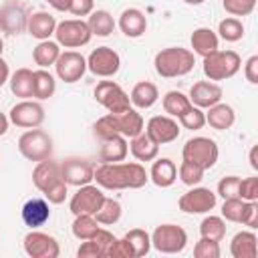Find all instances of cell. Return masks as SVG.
Instances as JSON below:
<instances>
[{
	"instance_id": "cell-8",
	"label": "cell",
	"mask_w": 258,
	"mask_h": 258,
	"mask_svg": "<svg viewBox=\"0 0 258 258\" xmlns=\"http://www.w3.org/2000/svg\"><path fill=\"white\" fill-rule=\"evenodd\" d=\"M187 234L177 224H161L151 234V246L161 254H177L185 248Z\"/></svg>"
},
{
	"instance_id": "cell-23",
	"label": "cell",
	"mask_w": 258,
	"mask_h": 258,
	"mask_svg": "<svg viewBox=\"0 0 258 258\" xmlns=\"http://www.w3.org/2000/svg\"><path fill=\"white\" fill-rule=\"evenodd\" d=\"M50 218V210H48V202L46 200H40V198H32L28 200L24 206H22V220L26 226H30L32 230L34 228H40L48 222Z\"/></svg>"
},
{
	"instance_id": "cell-32",
	"label": "cell",
	"mask_w": 258,
	"mask_h": 258,
	"mask_svg": "<svg viewBox=\"0 0 258 258\" xmlns=\"http://www.w3.org/2000/svg\"><path fill=\"white\" fill-rule=\"evenodd\" d=\"M129 99H131V105L133 107H137V109H149V107H153L157 103L159 91H157V87L153 83L141 81V83H137L131 89V97Z\"/></svg>"
},
{
	"instance_id": "cell-26",
	"label": "cell",
	"mask_w": 258,
	"mask_h": 258,
	"mask_svg": "<svg viewBox=\"0 0 258 258\" xmlns=\"http://www.w3.org/2000/svg\"><path fill=\"white\" fill-rule=\"evenodd\" d=\"M230 254L234 258H256L258 238L254 232H238L230 242Z\"/></svg>"
},
{
	"instance_id": "cell-53",
	"label": "cell",
	"mask_w": 258,
	"mask_h": 258,
	"mask_svg": "<svg viewBox=\"0 0 258 258\" xmlns=\"http://www.w3.org/2000/svg\"><path fill=\"white\" fill-rule=\"evenodd\" d=\"M8 79H10V69H8V62L0 56V87L4 85V83H8Z\"/></svg>"
},
{
	"instance_id": "cell-56",
	"label": "cell",
	"mask_w": 258,
	"mask_h": 258,
	"mask_svg": "<svg viewBox=\"0 0 258 258\" xmlns=\"http://www.w3.org/2000/svg\"><path fill=\"white\" fill-rule=\"evenodd\" d=\"M256 151H258V147L254 145V147L250 149V165H252L254 169H258V161H256Z\"/></svg>"
},
{
	"instance_id": "cell-39",
	"label": "cell",
	"mask_w": 258,
	"mask_h": 258,
	"mask_svg": "<svg viewBox=\"0 0 258 258\" xmlns=\"http://www.w3.org/2000/svg\"><path fill=\"white\" fill-rule=\"evenodd\" d=\"M189 97H185L181 91H169L163 97V111L169 117H179L187 107H189Z\"/></svg>"
},
{
	"instance_id": "cell-54",
	"label": "cell",
	"mask_w": 258,
	"mask_h": 258,
	"mask_svg": "<svg viewBox=\"0 0 258 258\" xmlns=\"http://www.w3.org/2000/svg\"><path fill=\"white\" fill-rule=\"evenodd\" d=\"M54 10H60V12H64V10H69V4H71V0H46Z\"/></svg>"
},
{
	"instance_id": "cell-14",
	"label": "cell",
	"mask_w": 258,
	"mask_h": 258,
	"mask_svg": "<svg viewBox=\"0 0 258 258\" xmlns=\"http://www.w3.org/2000/svg\"><path fill=\"white\" fill-rule=\"evenodd\" d=\"M24 252L30 258H58L60 254V246L56 242L54 236L32 230L24 236Z\"/></svg>"
},
{
	"instance_id": "cell-41",
	"label": "cell",
	"mask_w": 258,
	"mask_h": 258,
	"mask_svg": "<svg viewBox=\"0 0 258 258\" xmlns=\"http://www.w3.org/2000/svg\"><path fill=\"white\" fill-rule=\"evenodd\" d=\"M218 32H220V38H224L226 42H236L244 36V24L236 16H230V18L220 20Z\"/></svg>"
},
{
	"instance_id": "cell-16",
	"label": "cell",
	"mask_w": 258,
	"mask_h": 258,
	"mask_svg": "<svg viewBox=\"0 0 258 258\" xmlns=\"http://www.w3.org/2000/svg\"><path fill=\"white\" fill-rule=\"evenodd\" d=\"M8 119H10V123H14L16 127L34 129V127H40V125H42V121H44V109H42V105L36 103V101L22 99L20 103H16V105L10 109Z\"/></svg>"
},
{
	"instance_id": "cell-2",
	"label": "cell",
	"mask_w": 258,
	"mask_h": 258,
	"mask_svg": "<svg viewBox=\"0 0 258 258\" xmlns=\"http://www.w3.org/2000/svg\"><path fill=\"white\" fill-rule=\"evenodd\" d=\"M95 135L103 141L113 135H123V137H135L143 131V117L131 107L121 113H107L95 123Z\"/></svg>"
},
{
	"instance_id": "cell-28",
	"label": "cell",
	"mask_w": 258,
	"mask_h": 258,
	"mask_svg": "<svg viewBox=\"0 0 258 258\" xmlns=\"http://www.w3.org/2000/svg\"><path fill=\"white\" fill-rule=\"evenodd\" d=\"M236 121V113L230 105L226 103H216L212 107H208V113H206V123L218 131H224V129H230Z\"/></svg>"
},
{
	"instance_id": "cell-36",
	"label": "cell",
	"mask_w": 258,
	"mask_h": 258,
	"mask_svg": "<svg viewBox=\"0 0 258 258\" xmlns=\"http://www.w3.org/2000/svg\"><path fill=\"white\" fill-rule=\"evenodd\" d=\"M54 91H56L54 77L44 69L34 71V97L44 101V99H50L54 95Z\"/></svg>"
},
{
	"instance_id": "cell-46",
	"label": "cell",
	"mask_w": 258,
	"mask_h": 258,
	"mask_svg": "<svg viewBox=\"0 0 258 258\" xmlns=\"http://www.w3.org/2000/svg\"><path fill=\"white\" fill-rule=\"evenodd\" d=\"M222 6L232 16H248L252 14L256 0H222Z\"/></svg>"
},
{
	"instance_id": "cell-49",
	"label": "cell",
	"mask_w": 258,
	"mask_h": 258,
	"mask_svg": "<svg viewBox=\"0 0 258 258\" xmlns=\"http://www.w3.org/2000/svg\"><path fill=\"white\" fill-rule=\"evenodd\" d=\"M77 256L79 258H103V252L93 240H83V244L77 250Z\"/></svg>"
},
{
	"instance_id": "cell-27",
	"label": "cell",
	"mask_w": 258,
	"mask_h": 258,
	"mask_svg": "<svg viewBox=\"0 0 258 258\" xmlns=\"http://www.w3.org/2000/svg\"><path fill=\"white\" fill-rule=\"evenodd\" d=\"M191 48H194V52L196 54H200V56H208V54H212L214 50H218V44H220V38H218V34L212 30V28H206V26H202V28H196L194 32H191Z\"/></svg>"
},
{
	"instance_id": "cell-37",
	"label": "cell",
	"mask_w": 258,
	"mask_h": 258,
	"mask_svg": "<svg viewBox=\"0 0 258 258\" xmlns=\"http://www.w3.org/2000/svg\"><path fill=\"white\" fill-rule=\"evenodd\" d=\"M123 238L129 242V246H131L135 258H141V256H145V254L151 250V236H149L145 230H141V228L129 230Z\"/></svg>"
},
{
	"instance_id": "cell-58",
	"label": "cell",
	"mask_w": 258,
	"mask_h": 258,
	"mask_svg": "<svg viewBox=\"0 0 258 258\" xmlns=\"http://www.w3.org/2000/svg\"><path fill=\"white\" fill-rule=\"evenodd\" d=\"M2 50H4V40H2V36H0V56H2Z\"/></svg>"
},
{
	"instance_id": "cell-29",
	"label": "cell",
	"mask_w": 258,
	"mask_h": 258,
	"mask_svg": "<svg viewBox=\"0 0 258 258\" xmlns=\"http://www.w3.org/2000/svg\"><path fill=\"white\" fill-rule=\"evenodd\" d=\"M127 151H129V145L125 141L123 135H113L109 139H103V145H101V161L103 163H117V161H123L127 157Z\"/></svg>"
},
{
	"instance_id": "cell-44",
	"label": "cell",
	"mask_w": 258,
	"mask_h": 258,
	"mask_svg": "<svg viewBox=\"0 0 258 258\" xmlns=\"http://www.w3.org/2000/svg\"><path fill=\"white\" fill-rule=\"evenodd\" d=\"M216 196H222L224 200L240 198V177L238 175H226V177H222L220 183H218V194Z\"/></svg>"
},
{
	"instance_id": "cell-24",
	"label": "cell",
	"mask_w": 258,
	"mask_h": 258,
	"mask_svg": "<svg viewBox=\"0 0 258 258\" xmlns=\"http://www.w3.org/2000/svg\"><path fill=\"white\" fill-rule=\"evenodd\" d=\"M54 28H56V18L48 12H34L28 16V22H26V30L30 36L38 38V40H48L50 34H54Z\"/></svg>"
},
{
	"instance_id": "cell-30",
	"label": "cell",
	"mask_w": 258,
	"mask_h": 258,
	"mask_svg": "<svg viewBox=\"0 0 258 258\" xmlns=\"http://www.w3.org/2000/svg\"><path fill=\"white\" fill-rule=\"evenodd\" d=\"M10 91L20 97V99H30L34 97V71L30 69H18L10 75L8 79Z\"/></svg>"
},
{
	"instance_id": "cell-34",
	"label": "cell",
	"mask_w": 258,
	"mask_h": 258,
	"mask_svg": "<svg viewBox=\"0 0 258 258\" xmlns=\"http://www.w3.org/2000/svg\"><path fill=\"white\" fill-rule=\"evenodd\" d=\"M87 24L91 34H97V36H109L115 30V20L107 10H93L89 14Z\"/></svg>"
},
{
	"instance_id": "cell-45",
	"label": "cell",
	"mask_w": 258,
	"mask_h": 258,
	"mask_svg": "<svg viewBox=\"0 0 258 258\" xmlns=\"http://www.w3.org/2000/svg\"><path fill=\"white\" fill-rule=\"evenodd\" d=\"M194 256L196 258H220V242L202 236L200 242L194 246Z\"/></svg>"
},
{
	"instance_id": "cell-4",
	"label": "cell",
	"mask_w": 258,
	"mask_h": 258,
	"mask_svg": "<svg viewBox=\"0 0 258 258\" xmlns=\"http://www.w3.org/2000/svg\"><path fill=\"white\" fill-rule=\"evenodd\" d=\"M196 64V56L191 50L181 48V46H167L159 50L153 58L155 73L163 79H173V77H183L187 75Z\"/></svg>"
},
{
	"instance_id": "cell-19",
	"label": "cell",
	"mask_w": 258,
	"mask_h": 258,
	"mask_svg": "<svg viewBox=\"0 0 258 258\" xmlns=\"http://www.w3.org/2000/svg\"><path fill=\"white\" fill-rule=\"evenodd\" d=\"M93 173H95L93 163L87 159H81V157H71V159H64L60 163V177L64 179L67 185L81 187L85 183H91Z\"/></svg>"
},
{
	"instance_id": "cell-38",
	"label": "cell",
	"mask_w": 258,
	"mask_h": 258,
	"mask_svg": "<svg viewBox=\"0 0 258 258\" xmlns=\"http://www.w3.org/2000/svg\"><path fill=\"white\" fill-rule=\"evenodd\" d=\"M200 234L204 238L222 242L224 236H226V222L220 216H206L202 220V224H200Z\"/></svg>"
},
{
	"instance_id": "cell-3",
	"label": "cell",
	"mask_w": 258,
	"mask_h": 258,
	"mask_svg": "<svg viewBox=\"0 0 258 258\" xmlns=\"http://www.w3.org/2000/svg\"><path fill=\"white\" fill-rule=\"evenodd\" d=\"M32 183L38 191L44 194L48 204H62L67 200V183L60 177V165L56 161L42 159L32 171Z\"/></svg>"
},
{
	"instance_id": "cell-12",
	"label": "cell",
	"mask_w": 258,
	"mask_h": 258,
	"mask_svg": "<svg viewBox=\"0 0 258 258\" xmlns=\"http://www.w3.org/2000/svg\"><path fill=\"white\" fill-rule=\"evenodd\" d=\"M87 69H89L95 77H103V79L113 77V75H117V71L121 69V56H119L113 48H109V46H99V48H95V50L89 54V58H87Z\"/></svg>"
},
{
	"instance_id": "cell-6",
	"label": "cell",
	"mask_w": 258,
	"mask_h": 258,
	"mask_svg": "<svg viewBox=\"0 0 258 258\" xmlns=\"http://www.w3.org/2000/svg\"><path fill=\"white\" fill-rule=\"evenodd\" d=\"M18 151L24 159L28 161H42V159H48L50 153H52V139L46 131L34 127V129H28L20 135L18 139Z\"/></svg>"
},
{
	"instance_id": "cell-40",
	"label": "cell",
	"mask_w": 258,
	"mask_h": 258,
	"mask_svg": "<svg viewBox=\"0 0 258 258\" xmlns=\"http://www.w3.org/2000/svg\"><path fill=\"white\" fill-rule=\"evenodd\" d=\"M121 204L117 202V200H113V198H105V202H103V206L99 208V212L95 214V220L99 222V224H105V226H113V224H117L119 222V218H121Z\"/></svg>"
},
{
	"instance_id": "cell-35",
	"label": "cell",
	"mask_w": 258,
	"mask_h": 258,
	"mask_svg": "<svg viewBox=\"0 0 258 258\" xmlns=\"http://www.w3.org/2000/svg\"><path fill=\"white\" fill-rule=\"evenodd\" d=\"M71 230H73L75 238L89 240V238H93L99 232V222L91 214H79V216H75V222H73Z\"/></svg>"
},
{
	"instance_id": "cell-52",
	"label": "cell",
	"mask_w": 258,
	"mask_h": 258,
	"mask_svg": "<svg viewBox=\"0 0 258 258\" xmlns=\"http://www.w3.org/2000/svg\"><path fill=\"white\" fill-rule=\"evenodd\" d=\"M244 75L252 85H258V56H250L244 64Z\"/></svg>"
},
{
	"instance_id": "cell-17",
	"label": "cell",
	"mask_w": 258,
	"mask_h": 258,
	"mask_svg": "<svg viewBox=\"0 0 258 258\" xmlns=\"http://www.w3.org/2000/svg\"><path fill=\"white\" fill-rule=\"evenodd\" d=\"M56 75L64 83H77L87 71V58L77 50H64L58 54L56 62Z\"/></svg>"
},
{
	"instance_id": "cell-11",
	"label": "cell",
	"mask_w": 258,
	"mask_h": 258,
	"mask_svg": "<svg viewBox=\"0 0 258 258\" xmlns=\"http://www.w3.org/2000/svg\"><path fill=\"white\" fill-rule=\"evenodd\" d=\"M222 218L234 224H242L248 228H258V206L256 202H246L242 198L224 200Z\"/></svg>"
},
{
	"instance_id": "cell-43",
	"label": "cell",
	"mask_w": 258,
	"mask_h": 258,
	"mask_svg": "<svg viewBox=\"0 0 258 258\" xmlns=\"http://www.w3.org/2000/svg\"><path fill=\"white\" fill-rule=\"evenodd\" d=\"M179 179L185 183V185H198L202 179H204V169L187 159L181 161L179 165Z\"/></svg>"
},
{
	"instance_id": "cell-13",
	"label": "cell",
	"mask_w": 258,
	"mask_h": 258,
	"mask_svg": "<svg viewBox=\"0 0 258 258\" xmlns=\"http://www.w3.org/2000/svg\"><path fill=\"white\" fill-rule=\"evenodd\" d=\"M105 202V194L97 187V185H91V183H85L77 189V194L71 198V204H69V210L79 216V214H91L95 216L99 212V208L103 206Z\"/></svg>"
},
{
	"instance_id": "cell-21",
	"label": "cell",
	"mask_w": 258,
	"mask_h": 258,
	"mask_svg": "<svg viewBox=\"0 0 258 258\" xmlns=\"http://www.w3.org/2000/svg\"><path fill=\"white\" fill-rule=\"evenodd\" d=\"M222 101V87L212 83V81H198L194 83L191 91H189V103L200 107V109H208L216 103Z\"/></svg>"
},
{
	"instance_id": "cell-47",
	"label": "cell",
	"mask_w": 258,
	"mask_h": 258,
	"mask_svg": "<svg viewBox=\"0 0 258 258\" xmlns=\"http://www.w3.org/2000/svg\"><path fill=\"white\" fill-rule=\"evenodd\" d=\"M107 258H135L129 242L125 238H115L107 248Z\"/></svg>"
},
{
	"instance_id": "cell-48",
	"label": "cell",
	"mask_w": 258,
	"mask_h": 258,
	"mask_svg": "<svg viewBox=\"0 0 258 258\" xmlns=\"http://www.w3.org/2000/svg\"><path fill=\"white\" fill-rule=\"evenodd\" d=\"M240 198L246 202H256L258 200V177H246L240 179Z\"/></svg>"
},
{
	"instance_id": "cell-20",
	"label": "cell",
	"mask_w": 258,
	"mask_h": 258,
	"mask_svg": "<svg viewBox=\"0 0 258 258\" xmlns=\"http://www.w3.org/2000/svg\"><path fill=\"white\" fill-rule=\"evenodd\" d=\"M145 133L157 143V145H165L171 143L179 137V125L173 117H165V115H155L147 121Z\"/></svg>"
},
{
	"instance_id": "cell-7",
	"label": "cell",
	"mask_w": 258,
	"mask_h": 258,
	"mask_svg": "<svg viewBox=\"0 0 258 258\" xmlns=\"http://www.w3.org/2000/svg\"><path fill=\"white\" fill-rule=\"evenodd\" d=\"M181 155H183V159L200 165L206 171V169L216 165L220 149H218L216 141L210 139V137H191V139L185 141V145L181 149Z\"/></svg>"
},
{
	"instance_id": "cell-1",
	"label": "cell",
	"mask_w": 258,
	"mask_h": 258,
	"mask_svg": "<svg viewBox=\"0 0 258 258\" xmlns=\"http://www.w3.org/2000/svg\"><path fill=\"white\" fill-rule=\"evenodd\" d=\"M93 179L105 189H139L147 183L149 173L141 163H103L95 169Z\"/></svg>"
},
{
	"instance_id": "cell-33",
	"label": "cell",
	"mask_w": 258,
	"mask_h": 258,
	"mask_svg": "<svg viewBox=\"0 0 258 258\" xmlns=\"http://www.w3.org/2000/svg\"><path fill=\"white\" fill-rule=\"evenodd\" d=\"M58 54H60V44L52 42V40H40L32 50V58L40 69H46V67L54 64Z\"/></svg>"
},
{
	"instance_id": "cell-25",
	"label": "cell",
	"mask_w": 258,
	"mask_h": 258,
	"mask_svg": "<svg viewBox=\"0 0 258 258\" xmlns=\"http://www.w3.org/2000/svg\"><path fill=\"white\" fill-rule=\"evenodd\" d=\"M149 179L157 185V187H169L173 185V181L177 179V167L169 157H161L157 161H153L151 171H149Z\"/></svg>"
},
{
	"instance_id": "cell-57",
	"label": "cell",
	"mask_w": 258,
	"mask_h": 258,
	"mask_svg": "<svg viewBox=\"0 0 258 258\" xmlns=\"http://www.w3.org/2000/svg\"><path fill=\"white\" fill-rule=\"evenodd\" d=\"M185 4H189V6H198V4H202V2H206V0H183Z\"/></svg>"
},
{
	"instance_id": "cell-31",
	"label": "cell",
	"mask_w": 258,
	"mask_h": 258,
	"mask_svg": "<svg viewBox=\"0 0 258 258\" xmlns=\"http://www.w3.org/2000/svg\"><path fill=\"white\" fill-rule=\"evenodd\" d=\"M129 149H131V155L137 159V161H153L157 157V151H159V145L147 135V133H139L135 137H131V143H129Z\"/></svg>"
},
{
	"instance_id": "cell-18",
	"label": "cell",
	"mask_w": 258,
	"mask_h": 258,
	"mask_svg": "<svg viewBox=\"0 0 258 258\" xmlns=\"http://www.w3.org/2000/svg\"><path fill=\"white\" fill-rule=\"evenodd\" d=\"M26 22H28V14L24 10V6L16 0H6L0 6V28L14 36L26 30Z\"/></svg>"
},
{
	"instance_id": "cell-5",
	"label": "cell",
	"mask_w": 258,
	"mask_h": 258,
	"mask_svg": "<svg viewBox=\"0 0 258 258\" xmlns=\"http://www.w3.org/2000/svg\"><path fill=\"white\" fill-rule=\"evenodd\" d=\"M240 56L234 50H214L204 56V75L210 81H226L232 79L240 71Z\"/></svg>"
},
{
	"instance_id": "cell-10",
	"label": "cell",
	"mask_w": 258,
	"mask_h": 258,
	"mask_svg": "<svg viewBox=\"0 0 258 258\" xmlns=\"http://www.w3.org/2000/svg\"><path fill=\"white\" fill-rule=\"evenodd\" d=\"M93 95H95V101L99 105H103L109 113H121V111L131 109L129 95L117 83H113V81H101V83H97Z\"/></svg>"
},
{
	"instance_id": "cell-9",
	"label": "cell",
	"mask_w": 258,
	"mask_h": 258,
	"mask_svg": "<svg viewBox=\"0 0 258 258\" xmlns=\"http://www.w3.org/2000/svg\"><path fill=\"white\" fill-rule=\"evenodd\" d=\"M54 36H56V42L60 46H64V48H79V46L89 44L93 34H91L89 24L85 20L71 18V20L56 22Z\"/></svg>"
},
{
	"instance_id": "cell-42",
	"label": "cell",
	"mask_w": 258,
	"mask_h": 258,
	"mask_svg": "<svg viewBox=\"0 0 258 258\" xmlns=\"http://www.w3.org/2000/svg\"><path fill=\"white\" fill-rule=\"evenodd\" d=\"M177 119H179V125L183 129H189V131H198L206 125V113L196 105H189Z\"/></svg>"
},
{
	"instance_id": "cell-55",
	"label": "cell",
	"mask_w": 258,
	"mask_h": 258,
	"mask_svg": "<svg viewBox=\"0 0 258 258\" xmlns=\"http://www.w3.org/2000/svg\"><path fill=\"white\" fill-rule=\"evenodd\" d=\"M8 123H10V119L4 113H0V135H4L8 131Z\"/></svg>"
},
{
	"instance_id": "cell-50",
	"label": "cell",
	"mask_w": 258,
	"mask_h": 258,
	"mask_svg": "<svg viewBox=\"0 0 258 258\" xmlns=\"http://www.w3.org/2000/svg\"><path fill=\"white\" fill-rule=\"evenodd\" d=\"M69 12L75 16H89L93 12V0H71Z\"/></svg>"
},
{
	"instance_id": "cell-15",
	"label": "cell",
	"mask_w": 258,
	"mask_h": 258,
	"mask_svg": "<svg viewBox=\"0 0 258 258\" xmlns=\"http://www.w3.org/2000/svg\"><path fill=\"white\" fill-rule=\"evenodd\" d=\"M216 202L218 196L210 187H191L179 198L177 206L185 214H208L210 210L216 208Z\"/></svg>"
},
{
	"instance_id": "cell-51",
	"label": "cell",
	"mask_w": 258,
	"mask_h": 258,
	"mask_svg": "<svg viewBox=\"0 0 258 258\" xmlns=\"http://www.w3.org/2000/svg\"><path fill=\"white\" fill-rule=\"evenodd\" d=\"M89 240H93V242L99 246V250L103 252V256H105V254H107V248H109V244L115 240V236H113L111 232H107V230L99 228V232H97L93 238H89Z\"/></svg>"
},
{
	"instance_id": "cell-22",
	"label": "cell",
	"mask_w": 258,
	"mask_h": 258,
	"mask_svg": "<svg viewBox=\"0 0 258 258\" xmlns=\"http://www.w3.org/2000/svg\"><path fill=\"white\" fill-rule=\"evenodd\" d=\"M119 28L125 36L129 38H139L147 30V18L141 10L137 8H127L119 16Z\"/></svg>"
}]
</instances>
